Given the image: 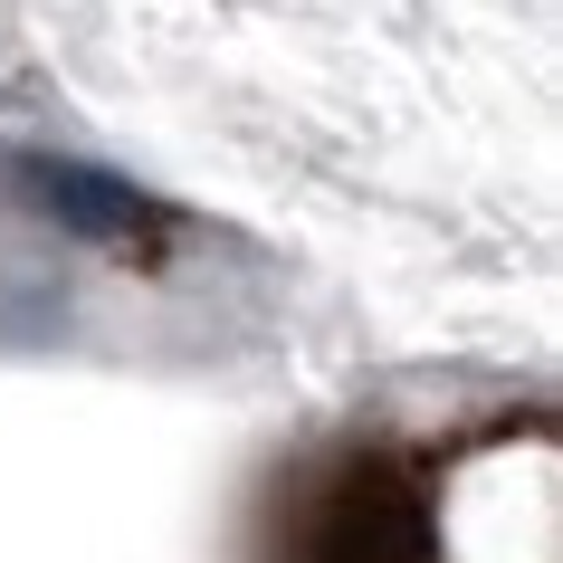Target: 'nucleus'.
<instances>
[{
	"label": "nucleus",
	"mask_w": 563,
	"mask_h": 563,
	"mask_svg": "<svg viewBox=\"0 0 563 563\" xmlns=\"http://www.w3.org/2000/svg\"><path fill=\"white\" fill-rule=\"evenodd\" d=\"M449 563H554V449L497 440L449 477Z\"/></svg>",
	"instance_id": "obj_1"
}]
</instances>
